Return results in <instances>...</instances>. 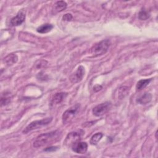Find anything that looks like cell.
<instances>
[{"label": "cell", "instance_id": "obj_1", "mask_svg": "<svg viewBox=\"0 0 158 158\" xmlns=\"http://www.w3.org/2000/svg\"><path fill=\"white\" fill-rule=\"evenodd\" d=\"M60 137L61 131L59 130L43 133L36 138L33 145L35 148H40L59 140Z\"/></svg>", "mask_w": 158, "mask_h": 158}, {"label": "cell", "instance_id": "obj_2", "mask_svg": "<svg viewBox=\"0 0 158 158\" xmlns=\"http://www.w3.org/2000/svg\"><path fill=\"white\" fill-rule=\"evenodd\" d=\"M110 45L109 40H104L94 44L91 49V52L94 56H98L104 54L108 50Z\"/></svg>", "mask_w": 158, "mask_h": 158}, {"label": "cell", "instance_id": "obj_3", "mask_svg": "<svg viewBox=\"0 0 158 158\" xmlns=\"http://www.w3.org/2000/svg\"><path fill=\"white\" fill-rule=\"evenodd\" d=\"M52 120V117H48L46 118H43L40 120H35L32 122H31L23 130V133H27L29 131H31L32 130L38 129L43 126L47 125L49 123L51 122Z\"/></svg>", "mask_w": 158, "mask_h": 158}, {"label": "cell", "instance_id": "obj_4", "mask_svg": "<svg viewBox=\"0 0 158 158\" xmlns=\"http://www.w3.org/2000/svg\"><path fill=\"white\" fill-rule=\"evenodd\" d=\"M84 133L83 130H78L77 131L70 132L66 136L64 143L67 146H72L74 143L80 141Z\"/></svg>", "mask_w": 158, "mask_h": 158}, {"label": "cell", "instance_id": "obj_5", "mask_svg": "<svg viewBox=\"0 0 158 158\" xmlns=\"http://www.w3.org/2000/svg\"><path fill=\"white\" fill-rule=\"evenodd\" d=\"M80 108V104H77L75 106L66 110L62 115V122L64 123H67L70 122L77 114Z\"/></svg>", "mask_w": 158, "mask_h": 158}, {"label": "cell", "instance_id": "obj_6", "mask_svg": "<svg viewBox=\"0 0 158 158\" xmlns=\"http://www.w3.org/2000/svg\"><path fill=\"white\" fill-rule=\"evenodd\" d=\"M111 107V103L110 102H105L98 104L93 109V113L97 117L101 116L105 114Z\"/></svg>", "mask_w": 158, "mask_h": 158}, {"label": "cell", "instance_id": "obj_7", "mask_svg": "<svg viewBox=\"0 0 158 158\" xmlns=\"http://www.w3.org/2000/svg\"><path fill=\"white\" fill-rule=\"evenodd\" d=\"M85 68L82 65L79 66L75 71V72L70 75L69 78L70 81L74 84L78 83L83 79L85 75Z\"/></svg>", "mask_w": 158, "mask_h": 158}, {"label": "cell", "instance_id": "obj_8", "mask_svg": "<svg viewBox=\"0 0 158 158\" xmlns=\"http://www.w3.org/2000/svg\"><path fill=\"white\" fill-rule=\"evenodd\" d=\"M72 150L78 154H85L88 149V144L86 142L78 141L72 145Z\"/></svg>", "mask_w": 158, "mask_h": 158}, {"label": "cell", "instance_id": "obj_9", "mask_svg": "<svg viewBox=\"0 0 158 158\" xmlns=\"http://www.w3.org/2000/svg\"><path fill=\"white\" fill-rule=\"evenodd\" d=\"M25 14L23 11H20L18 12L17 15L13 17L10 20V25L12 26H18L21 25L25 20Z\"/></svg>", "mask_w": 158, "mask_h": 158}, {"label": "cell", "instance_id": "obj_10", "mask_svg": "<svg viewBox=\"0 0 158 158\" xmlns=\"http://www.w3.org/2000/svg\"><path fill=\"white\" fill-rule=\"evenodd\" d=\"M67 95V93H63V92L57 93L55 94L51 101V106H54V105H57L61 103L64 101V99L65 98Z\"/></svg>", "mask_w": 158, "mask_h": 158}, {"label": "cell", "instance_id": "obj_11", "mask_svg": "<svg viewBox=\"0 0 158 158\" xmlns=\"http://www.w3.org/2000/svg\"><path fill=\"white\" fill-rule=\"evenodd\" d=\"M152 99V94L149 93H144L136 99V102L141 104H146L151 102Z\"/></svg>", "mask_w": 158, "mask_h": 158}, {"label": "cell", "instance_id": "obj_12", "mask_svg": "<svg viewBox=\"0 0 158 158\" xmlns=\"http://www.w3.org/2000/svg\"><path fill=\"white\" fill-rule=\"evenodd\" d=\"M67 7V4L63 1H60L56 2L52 7V12L53 14H56L59 12L62 11Z\"/></svg>", "mask_w": 158, "mask_h": 158}, {"label": "cell", "instance_id": "obj_13", "mask_svg": "<svg viewBox=\"0 0 158 158\" xmlns=\"http://www.w3.org/2000/svg\"><path fill=\"white\" fill-rule=\"evenodd\" d=\"M53 28V25L50 23H45L40 26L37 28V31L40 33H46L50 31Z\"/></svg>", "mask_w": 158, "mask_h": 158}, {"label": "cell", "instance_id": "obj_14", "mask_svg": "<svg viewBox=\"0 0 158 158\" xmlns=\"http://www.w3.org/2000/svg\"><path fill=\"white\" fill-rule=\"evenodd\" d=\"M18 60V57L15 54H9L7 56H6L4 58V62L7 64L8 65H12L17 62Z\"/></svg>", "mask_w": 158, "mask_h": 158}, {"label": "cell", "instance_id": "obj_15", "mask_svg": "<svg viewBox=\"0 0 158 158\" xmlns=\"http://www.w3.org/2000/svg\"><path fill=\"white\" fill-rule=\"evenodd\" d=\"M151 78L149 79H144V80H140L139 81H138L136 86V88L137 90H141L142 89L144 88L146 86H147L148 85V84L150 83V81H151Z\"/></svg>", "mask_w": 158, "mask_h": 158}, {"label": "cell", "instance_id": "obj_16", "mask_svg": "<svg viewBox=\"0 0 158 158\" xmlns=\"http://www.w3.org/2000/svg\"><path fill=\"white\" fill-rule=\"evenodd\" d=\"M103 136V134L102 133H97L94 134L90 139V143L92 145H96L102 138Z\"/></svg>", "mask_w": 158, "mask_h": 158}, {"label": "cell", "instance_id": "obj_17", "mask_svg": "<svg viewBox=\"0 0 158 158\" xmlns=\"http://www.w3.org/2000/svg\"><path fill=\"white\" fill-rule=\"evenodd\" d=\"M129 89L127 86H121L118 89V98L120 99H122L125 98L128 93Z\"/></svg>", "mask_w": 158, "mask_h": 158}, {"label": "cell", "instance_id": "obj_18", "mask_svg": "<svg viewBox=\"0 0 158 158\" xmlns=\"http://www.w3.org/2000/svg\"><path fill=\"white\" fill-rule=\"evenodd\" d=\"M149 14L144 10H141L139 13V19L141 20H146L149 17Z\"/></svg>", "mask_w": 158, "mask_h": 158}, {"label": "cell", "instance_id": "obj_19", "mask_svg": "<svg viewBox=\"0 0 158 158\" xmlns=\"http://www.w3.org/2000/svg\"><path fill=\"white\" fill-rule=\"evenodd\" d=\"M72 18H73V17H72V14L68 13V14H65L62 17V20H65V21H70V20H71L72 19Z\"/></svg>", "mask_w": 158, "mask_h": 158}, {"label": "cell", "instance_id": "obj_20", "mask_svg": "<svg viewBox=\"0 0 158 158\" xmlns=\"http://www.w3.org/2000/svg\"><path fill=\"white\" fill-rule=\"evenodd\" d=\"M57 149V147H49L47 148L44 149L45 151H54Z\"/></svg>", "mask_w": 158, "mask_h": 158}]
</instances>
